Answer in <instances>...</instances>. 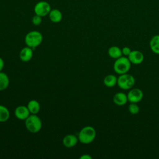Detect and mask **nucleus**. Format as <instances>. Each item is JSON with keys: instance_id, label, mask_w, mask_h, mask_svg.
<instances>
[{"instance_id": "1", "label": "nucleus", "mask_w": 159, "mask_h": 159, "mask_svg": "<svg viewBox=\"0 0 159 159\" xmlns=\"http://www.w3.org/2000/svg\"><path fill=\"white\" fill-rule=\"evenodd\" d=\"M96 135L95 129L92 126H85L82 128L78 134V140L83 144H89L93 142Z\"/></svg>"}, {"instance_id": "2", "label": "nucleus", "mask_w": 159, "mask_h": 159, "mask_svg": "<svg viewBox=\"0 0 159 159\" xmlns=\"http://www.w3.org/2000/svg\"><path fill=\"white\" fill-rule=\"evenodd\" d=\"M43 40L42 34L37 30H32L28 32L25 36V43L27 47L33 49V50L41 44Z\"/></svg>"}, {"instance_id": "3", "label": "nucleus", "mask_w": 159, "mask_h": 159, "mask_svg": "<svg viewBox=\"0 0 159 159\" xmlns=\"http://www.w3.org/2000/svg\"><path fill=\"white\" fill-rule=\"evenodd\" d=\"M131 63L129 58L125 56H122L116 59L113 68L114 71L118 75L127 73L130 69Z\"/></svg>"}, {"instance_id": "4", "label": "nucleus", "mask_w": 159, "mask_h": 159, "mask_svg": "<svg viewBox=\"0 0 159 159\" xmlns=\"http://www.w3.org/2000/svg\"><path fill=\"white\" fill-rule=\"evenodd\" d=\"M25 125L30 132L37 133L42 129V122L39 116L32 114L25 120Z\"/></svg>"}, {"instance_id": "5", "label": "nucleus", "mask_w": 159, "mask_h": 159, "mask_svg": "<svg viewBox=\"0 0 159 159\" xmlns=\"http://www.w3.org/2000/svg\"><path fill=\"white\" fill-rule=\"evenodd\" d=\"M135 83V78L130 74L124 73L119 75L117 78V86L122 89L127 90L133 88Z\"/></svg>"}, {"instance_id": "6", "label": "nucleus", "mask_w": 159, "mask_h": 159, "mask_svg": "<svg viewBox=\"0 0 159 159\" xmlns=\"http://www.w3.org/2000/svg\"><path fill=\"white\" fill-rule=\"evenodd\" d=\"M51 9L50 4L45 1H40L37 2L34 8L35 14L40 16L42 17L48 15Z\"/></svg>"}, {"instance_id": "7", "label": "nucleus", "mask_w": 159, "mask_h": 159, "mask_svg": "<svg viewBox=\"0 0 159 159\" xmlns=\"http://www.w3.org/2000/svg\"><path fill=\"white\" fill-rule=\"evenodd\" d=\"M127 96L129 102L138 103L143 99V91L139 88H131Z\"/></svg>"}, {"instance_id": "8", "label": "nucleus", "mask_w": 159, "mask_h": 159, "mask_svg": "<svg viewBox=\"0 0 159 159\" xmlns=\"http://www.w3.org/2000/svg\"><path fill=\"white\" fill-rule=\"evenodd\" d=\"M131 64L139 65L142 63L144 60V55L143 53L139 50H132L130 54L127 56Z\"/></svg>"}, {"instance_id": "9", "label": "nucleus", "mask_w": 159, "mask_h": 159, "mask_svg": "<svg viewBox=\"0 0 159 159\" xmlns=\"http://www.w3.org/2000/svg\"><path fill=\"white\" fill-rule=\"evenodd\" d=\"M30 112L27 106H19L14 111L15 116L19 120H25L30 114Z\"/></svg>"}, {"instance_id": "10", "label": "nucleus", "mask_w": 159, "mask_h": 159, "mask_svg": "<svg viewBox=\"0 0 159 159\" xmlns=\"http://www.w3.org/2000/svg\"><path fill=\"white\" fill-rule=\"evenodd\" d=\"M33 57V49L29 47H25L21 49L19 53V58L21 61L27 62L30 61Z\"/></svg>"}, {"instance_id": "11", "label": "nucleus", "mask_w": 159, "mask_h": 159, "mask_svg": "<svg viewBox=\"0 0 159 159\" xmlns=\"http://www.w3.org/2000/svg\"><path fill=\"white\" fill-rule=\"evenodd\" d=\"M114 103L118 106H122L128 102L127 96L122 92H118L113 96Z\"/></svg>"}, {"instance_id": "12", "label": "nucleus", "mask_w": 159, "mask_h": 159, "mask_svg": "<svg viewBox=\"0 0 159 159\" xmlns=\"http://www.w3.org/2000/svg\"><path fill=\"white\" fill-rule=\"evenodd\" d=\"M78 142V138L73 134H68L64 137L63 144L67 148H71L75 146Z\"/></svg>"}, {"instance_id": "13", "label": "nucleus", "mask_w": 159, "mask_h": 159, "mask_svg": "<svg viewBox=\"0 0 159 159\" xmlns=\"http://www.w3.org/2000/svg\"><path fill=\"white\" fill-rule=\"evenodd\" d=\"M48 17L51 22L53 23H58L62 20L63 15L60 10L57 9H53L50 11Z\"/></svg>"}, {"instance_id": "14", "label": "nucleus", "mask_w": 159, "mask_h": 159, "mask_svg": "<svg viewBox=\"0 0 159 159\" xmlns=\"http://www.w3.org/2000/svg\"><path fill=\"white\" fill-rule=\"evenodd\" d=\"M149 45L151 50L154 53L159 55V35H155L152 37Z\"/></svg>"}, {"instance_id": "15", "label": "nucleus", "mask_w": 159, "mask_h": 159, "mask_svg": "<svg viewBox=\"0 0 159 159\" xmlns=\"http://www.w3.org/2000/svg\"><path fill=\"white\" fill-rule=\"evenodd\" d=\"M108 55L114 59H117L122 56V49L117 46H111L107 51Z\"/></svg>"}, {"instance_id": "16", "label": "nucleus", "mask_w": 159, "mask_h": 159, "mask_svg": "<svg viewBox=\"0 0 159 159\" xmlns=\"http://www.w3.org/2000/svg\"><path fill=\"white\" fill-rule=\"evenodd\" d=\"M27 107L29 109L30 114H37L40 109V103L35 99H32L29 101Z\"/></svg>"}, {"instance_id": "17", "label": "nucleus", "mask_w": 159, "mask_h": 159, "mask_svg": "<svg viewBox=\"0 0 159 159\" xmlns=\"http://www.w3.org/2000/svg\"><path fill=\"white\" fill-rule=\"evenodd\" d=\"M104 84L108 87V88H112L114 87L117 84V78L112 74L106 75L103 80Z\"/></svg>"}, {"instance_id": "18", "label": "nucleus", "mask_w": 159, "mask_h": 159, "mask_svg": "<svg viewBox=\"0 0 159 159\" xmlns=\"http://www.w3.org/2000/svg\"><path fill=\"white\" fill-rule=\"evenodd\" d=\"M9 84V79L5 73L0 71V91H4L7 88Z\"/></svg>"}, {"instance_id": "19", "label": "nucleus", "mask_w": 159, "mask_h": 159, "mask_svg": "<svg viewBox=\"0 0 159 159\" xmlns=\"http://www.w3.org/2000/svg\"><path fill=\"white\" fill-rule=\"evenodd\" d=\"M10 117L9 109L4 106L0 104V122H6Z\"/></svg>"}, {"instance_id": "20", "label": "nucleus", "mask_w": 159, "mask_h": 159, "mask_svg": "<svg viewBox=\"0 0 159 159\" xmlns=\"http://www.w3.org/2000/svg\"><path fill=\"white\" fill-rule=\"evenodd\" d=\"M128 110H129V112L131 114L135 115V114H137L139 112L140 107L137 104V103L130 102V104H129V106L128 107Z\"/></svg>"}, {"instance_id": "21", "label": "nucleus", "mask_w": 159, "mask_h": 159, "mask_svg": "<svg viewBox=\"0 0 159 159\" xmlns=\"http://www.w3.org/2000/svg\"><path fill=\"white\" fill-rule=\"evenodd\" d=\"M42 22V17L35 14L32 18V22L34 25H39Z\"/></svg>"}, {"instance_id": "22", "label": "nucleus", "mask_w": 159, "mask_h": 159, "mask_svg": "<svg viewBox=\"0 0 159 159\" xmlns=\"http://www.w3.org/2000/svg\"><path fill=\"white\" fill-rule=\"evenodd\" d=\"M121 49H122V55H124L125 57H127L130 54L131 51H132L130 48H129V47H123Z\"/></svg>"}, {"instance_id": "23", "label": "nucleus", "mask_w": 159, "mask_h": 159, "mask_svg": "<svg viewBox=\"0 0 159 159\" xmlns=\"http://www.w3.org/2000/svg\"><path fill=\"white\" fill-rule=\"evenodd\" d=\"M80 159H92V157L89 154H84L80 158Z\"/></svg>"}, {"instance_id": "24", "label": "nucleus", "mask_w": 159, "mask_h": 159, "mask_svg": "<svg viewBox=\"0 0 159 159\" xmlns=\"http://www.w3.org/2000/svg\"><path fill=\"white\" fill-rule=\"evenodd\" d=\"M4 60H2V58L0 57V71H2V70L3 68H4Z\"/></svg>"}]
</instances>
